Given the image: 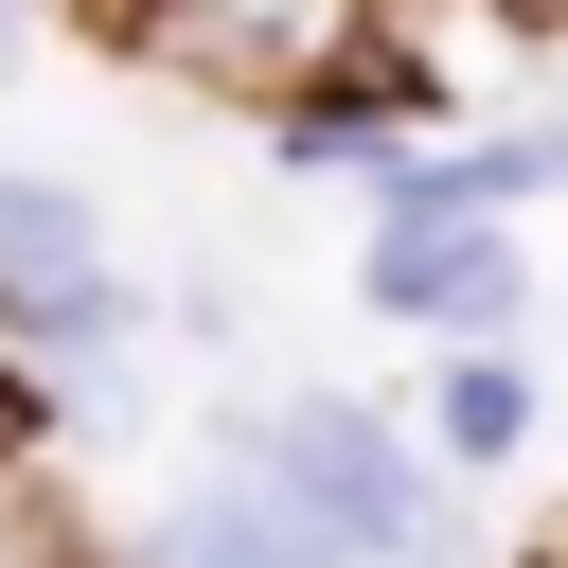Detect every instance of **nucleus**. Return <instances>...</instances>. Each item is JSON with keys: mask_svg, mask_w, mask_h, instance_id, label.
<instances>
[{"mask_svg": "<svg viewBox=\"0 0 568 568\" xmlns=\"http://www.w3.org/2000/svg\"><path fill=\"white\" fill-rule=\"evenodd\" d=\"M355 320H390L426 355H532V248L515 231H373Z\"/></svg>", "mask_w": 568, "mask_h": 568, "instance_id": "7ed1b4c3", "label": "nucleus"}, {"mask_svg": "<svg viewBox=\"0 0 568 568\" xmlns=\"http://www.w3.org/2000/svg\"><path fill=\"white\" fill-rule=\"evenodd\" d=\"M53 18H89L124 71H178V89L248 106V124H284V106H320V89H373V71L408 53L390 0H53Z\"/></svg>", "mask_w": 568, "mask_h": 568, "instance_id": "f03ea898", "label": "nucleus"}, {"mask_svg": "<svg viewBox=\"0 0 568 568\" xmlns=\"http://www.w3.org/2000/svg\"><path fill=\"white\" fill-rule=\"evenodd\" d=\"M532 408H550L532 355H426V462H444V479H497V462L532 444Z\"/></svg>", "mask_w": 568, "mask_h": 568, "instance_id": "423d86ee", "label": "nucleus"}, {"mask_svg": "<svg viewBox=\"0 0 568 568\" xmlns=\"http://www.w3.org/2000/svg\"><path fill=\"white\" fill-rule=\"evenodd\" d=\"M36 18H53V0H0V71H18V53H36Z\"/></svg>", "mask_w": 568, "mask_h": 568, "instance_id": "1a4fd4ad", "label": "nucleus"}, {"mask_svg": "<svg viewBox=\"0 0 568 568\" xmlns=\"http://www.w3.org/2000/svg\"><path fill=\"white\" fill-rule=\"evenodd\" d=\"M0 568H106V532L71 515L53 462H0Z\"/></svg>", "mask_w": 568, "mask_h": 568, "instance_id": "0eeeda50", "label": "nucleus"}, {"mask_svg": "<svg viewBox=\"0 0 568 568\" xmlns=\"http://www.w3.org/2000/svg\"><path fill=\"white\" fill-rule=\"evenodd\" d=\"M248 479H284L355 568H462L479 532H462V497H444V462H426V426H390L373 390H266V408H231L213 426Z\"/></svg>", "mask_w": 568, "mask_h": 568, "instance_id": "f257e3e1", "label": "nucleus"}, {"mask_svg": "<svg viewBox=\"0 0 568 568\" xmlns=\"http://www.w3.org/2000/svg\"><path fill=\"white\" fill-rule=\"evenodd\" d=\"M124 248H106V195L89 178H53V160H0V355L53 320V302H89Z\"/></svg>", "mask_w": 568, "mask_h": 568, "instance_id": "39448f33", "label": "nucleus"}, {"mask_svg": "<svg viewBox=\"0 0 568 568\" xmlns=\"http://www.w3.org/2000/svg\"><path fill=\"white\" fill-rule=\"evenodd\" d=\"M106 568H355V550H337V532H320L284 479H248V462L213 444L195 479H160V497L106 532Z\"/></svg>", "mask_w": 568, "mask_h": 568, "instance_id": "20e7f679", "label": "nucleus"}, {"mask_svg": "<svg viewBox=\"0 0 568 568\" xmlns=\"http://www.w3.org/2000/svg\"><path fill=\"white\" fill-rule=\"evenodd\" d=\"M53 444H71V390L36 355H0V462H53Z\"/></svg>", "mask_w": 568, "mask_h": 568, "instance_id": "6e6552de", "label": "nucleus"}, {"mask_svg": "<svg viewBox=\"0 0 568 568\" xmlns=\"http://www.w3.org/2000/svg\"><path fill=\"white\" fill-rule=\"evenodd\" d=\"M497 18H515V36H568V0H497Z\"/></svg>", "mask_w": 568, "mask_h": 568, "instance_id": "9d476101", "label": "nucleus"}]
</instances>
